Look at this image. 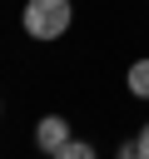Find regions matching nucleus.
Returning a JSON list of instances; mask_svg holds the SVG:
<instances>
[{
    "label": "nucleus",
    "instance_id": "f257e3e1",
    "mask_svg": "<svg viewBox=\"0 0 149 159\" xmlns=\"http://www.w3.org/2000/svg\"><path fill=\"white\" fill-rule=\"evenodd\" d=\"M20 25H25V35H30V40L50 45V40H60V35L74 25V5H70V0H25Z\"/></svg>",
    "mask_w": 149,
    "mask_h": 159
},
{
    "label": "nucleus",
    "instance_id": "f03ea898",
    "mask_svg": "<svg viewBox=\"0 0 149 159\" xmlns=\"http://www.w3.org/2000/svg\"><path fill=\"white\" fill-rule=\"evenodd\" d=\"M65 144H70V119H65V114H45V119L35 124V149L50 154V159H60Z\"/></svg>",
    "mask_w": 149,
    "mask_h": 159
},
{
    "label": "nucleus",
    "instance_id": "7ed1b4c3",
    "mask_svg": "<svg viewBox=\"0 0 149 159\" xmlns=\"http://www.w3.org/2000/svg\"><path fill=\"white\" fill-rule=\"evenodd\" d=\"M124 84H129V94H134V99H149V55L129 65V75H124Z\"/></svg>",
    "mask_w": 149,
    "mask_h": 159
},
{
    "label": "nucleus",
    "instance_id": "20e7f679",
    "mask_svg": "<svg viewBox=\"0 0 149 159\" xmlns=\"http://www.w3.org/2000/svg\"><path fill=\"white\" fill-rule=\"evenodd\" d=\"M119 159H149V119L139 124V134H134V139H124V144H119Z\"/></svg>",
    "mask_w": 149,
    "mask_h": 159
},
{
    "label": "nucleus",
    "instance_id": "39448f33",
    "mask_svg": "<svg viewBox=\"0 0 149 159\" xmlns=\"http://www.w3.org/2000/svg\"><path fill=\"white\" fill-rule=\"evenodd\" d=\"M60 159H94V144H89V139H74V134H70V144L60 149Z\"/></svg>",
    "mask_w": 149,
    "mask_h": 159
},
{
    "label": "nucleus",
    "instance_id": "423d86ee",
    "mask_svg": "<svg viewBox=\"0 0 149 159\" xmlns=\"http://www.w3.org/2000/svg\"><path fill=\"white\" fill-rule=\"evenodd\" d=\"M0 114H5V99H0Z\"/></svg>",
    "mask_w": 149,
    "mask_h": 159
}]
</instances>
